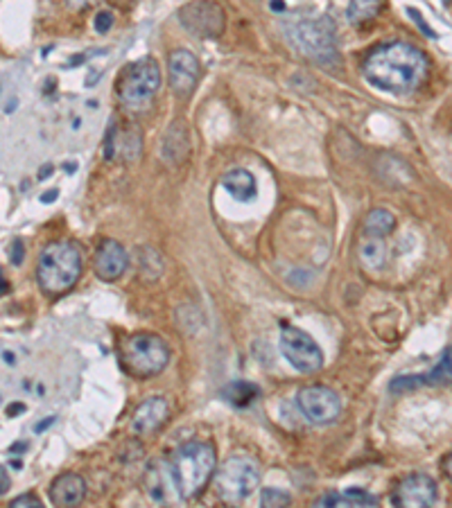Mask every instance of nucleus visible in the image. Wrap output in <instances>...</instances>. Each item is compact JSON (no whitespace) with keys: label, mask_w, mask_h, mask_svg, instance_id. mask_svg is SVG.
Segmentation results:
<instances>
[{"label":"nucleus","mask_w":452,"mask_h":508,"mask_svg":"<svg viewBox=\"0 0 452 508\" xmlns=\"http://www.w3.org/2000/svg\"><path fill=\"white\" fill-rule=\"evenodd\" d=\"M261 483V468L249 456H231L226 459L218 470L215 477V486H218L220 497L231 504L244 502L247 497L253 495V491Z\"/></svg>","instance_id":"423d86ee"},{"label":"nucleus","mask_w":452,"mask_h":508,"mask_svg":"<svg viewBox=\"0 0 452 508\" xmlns=\"http://www.w3.org/2000/svg\"><path fill=\"white\" fill-rule=\"evenodd\" d=\"M423 384H430V387H439V384H452V348L444 352L439 364L430 371V373H421V375H400L392 382V391L394 393H403L409 391V389L423 387Z\"/></svg>","instance_id":"4468645a"},{"label":"nucleus","mask_w":452,"mask_h":508,"mask_svg":"<svg viewBox=\"0 0 452 508\" xmlns=\"http://www.w3.org/2000/svg\"><path fill=\"white\" fill-rule=\"evenodd\" d=\"M380 7H383L380 3H353L348 7V16L351 21H371L380 12Z\"/></svg>","instance_id":"b1692460"},{"label":"nucleus","mask_w":452,"mask_h":508,"mask_svg":"<svg viewBox=\"0 0 452 508\" xmlns=\"http://www.w3.org/2000/svg\"><path fill=\"white\" fill-rule=\"evenodd\" d=\"M9 508H44V504L39 502V497L35 495H21L12 502Z\"/></svg>","instance_id":"393cba45"},{"label":"nucleus","mask_w":452,"mask_h":508,"mask_svg":"<svg viewBox=\"0 0 452 508\" xmlns=\"http://www.w3.org/2000/svg\"><path fill=\"white\" fill-rule=\"evenodd\" d=\"M159 86H161V68L157 59L143 56L122 70L120 79L116 82V96L125 107L139 109L157 96Z\"/></svg>","instance_id":"39448f33"},{"label":"nucleus","mask_w":452,"mask_h":508,"mask_svg":"<svg viewBox=\"0 0 452 508\" xmlns=\"http://www.w3.org/2000/svg\"><path fill=\"white\" fill-rule=\"evenodd\" d=\"M392 500L396 508H437L439 488L427 474H409L396 486Z\"/></svg>","instance_id":"1a4fd4ad"},{"label":"nucleus","mask_w":452,"mask_h":508,"mask_svg":"<svg viewBox=\"0 0 452 508\" xmlns=\"http://www.w3.org/2000/svg\"><path fill=\"white\" fill-rule=\"evenodd\" d=\"M168 413H170V402L163 398V395L148 398L145 402H140L139 409L134 411V418H131V430H134L139 436L154 434V432H159L163 425H166Z\"/></svg>","instance_id":"ddd939ff"},{"label":"nucleus","mask_w":452,"mask_h":508,"mask_svg":"<svg viewBox=\"0 0 452 508\" xmlns=\"http://www.w3.org/2000/svg\"><path fill=\"white\" fill-rule=\"evenodd\" d=\"M12 262H14V265H21V262H23V242H21V239H14Z\"/></svg>","instance_id":"cd10ccee"},{"label":"nucleus","mask_w":452,"mask_h":508,"mask_svg":"<svg viewBox=\"0 0 452 508\" xmlns=\"http://www.w3.org/2000/svg\"><path fill=\"white\" fill-rule=\"evenodd\" d=\"M9 290V282L5 280V276H3V269H0V296L5 294V291Z\"/></svg>","instance_id":"7c9ffc66"},{"label":"nucleus","mask_w":452,"mask_h":508,"mask_svg":"<svg viewBox=\"0 0 452 508\" xmlns=\"http://www.w3.org/2000/svg\"><path fill=\"white\" fill-rule=\"evenodd\" d=\"M407 14H409V16H414V18H416L418 27H421V30H423V32H426V35H427V36H430V39H437V35H435V32H432V30H430V27H427V23H423L421 14H418V12H416V9H407Z\"/></svg>","instance_id":"bb28decb"},{"label":"nucleus","mask_w":452,"mask_h":508,"mask_svg":"<svg viewBox=\"0 0 452 508\" xmlns=\"http://www.w3.org/2000/svg\"><path fill=\"white\" fill-rule=\"evenodd\" d=\"M84 495H87V482L79 474H59L50 483V500H53L56 508H75L77 504H82Z\"/></svg>","instance_id":"dca6fc26"},{"label":"nucleus","mask_w":452,"mask_h":508,"mask_svg":"<svg viewBox=\"0 0 452 508\" xmlns=\"http://www.w3.org/2000/svg\"><path fill=\"white\" fill-rule=\"evenodd\" d=\"M281 352L285 360L294 366L299 373H314L324 366V352L313 337L305 330L294 326H282L281 335Z\"/></svg>","instance_id":"0eeeda50"},{"label":"nucleus","mask_w":452,"mask_h":508,"mask_svg":"<svg viewBox=\"0 0 452 508\" xmlns=\"http://www.w3.org/2000/svg\"><path fill=\"white\" fill-rule=\"evenodd\" d=\"M396 219L392 213L387 210H371L365 219V235L366 238H380L383 239L385 235H389L394 230Z\"/></svg>","instance_id":"412c9836"},{"label":"nucleus","mask_w":452,"mask_h":508,"mask_svg":"<svg viewBox=\"0 0 452 508\" xmlns=\"http://www.w3.org/2000/svg\"><path fill=\"white\" fill-rule=\"evenodd\" d=\"M170 86L179 97H188L200 82L201 66L190 50H174L168 61Z\"/></svg>","instance_id":"9b49d317"},{"label":"nucleus","mask_w":452,"mask_h":508,"mask_svg":"<svg viewBox=\"0 0 452 508\" xmlns=\"http://www.w3.org/2000/svg\"><path fill=\"white\" fill-rule=\"evenodd\" d=\"M113 25V14L111 12H100L96 16V30L100 32V35H105V32H109Z\"/></svg>","instance_id":"a878e982"},{"label":"nucleus","mask_w":452,"mask_h":508,"mask_svg":"<svg viewBox=\"0 0 452 508\" xmlns=\"http://www.w3.org/2000/svg\"><path fill=\"white\" fill-rule=\"evenodd\" d=\"M190 152V138H188V131L183 122H174L170 125L166 140H163V157L170 163H179L188 157Z\"/></svg>","instance_id":"6ab92c4d"},{"label":"nucleus","mask_w":452,"mask_h":508,"mask_svg":"<svg viewBox=\"0 0 452 508\" xmlns=\"http://www.w3.org/2000/svg\"><path fill=\"white\" fill-rule=\"evenodd\" d=\"M18 411H23L21 404H18V407H14V409H7V416H14V413H18Z\"/></svg>","instance_id":"c9c22d12"},{"label":"nucleus","mask_w":452,"mask_h":508,"mask_svg":"<svg viewBox=\"0 0 452 508\" xmlns=\"http://www.w3.org/2000/svg\"><path fill=\"white\" fill-rule=\"evenodd\" d=\"M9 486H12V482H9V474L5 472V468L0 465V495H5V493L9 491Z\"/></svg>","instance_id":"c85d7f7f"},{"label":"nucleus","mask_w":452,"mask_h":508,"mask_svg":"<svg viewBox=\"0 0 452 508\" xmlns=\"http://www.w3.org/2000/svg\"><path fill=\"white\" fill-rule=\"evenodd\" d=\"M82 276V256L70 242H53L41 251L36 280L46 294H64Z\"/></svg>","instance_id":"7ed1b4c3"},{"label":"nucleus","mask_w":452,"mask_h":508,"mask_svg":"<svg viewBox=\"0 0 452 508\" xmlns=\"http://www.w3.org/2000/svg\"><path fill=\"white\" fill-rule=\"evenodd\" d=\"M272 9H274V12H279V9H281V12H282V9H285V5H282V3H272Z\"/></svg>","instance_id":"e433bc0d"},{"label":"nucleus","mask_w":452,"mask_h":508,"mask_svg":"<svg viewBox=\"0 0 452 508\" xmlns=\"http://www.w3.org/2000/svg\"><path fill=\"white\" fill-rule=\"evenodd\" d=\"M186 30L197 35L200 39H218L224 32V12L215 3H192L181 7L179 12Z\"/></svg>","instance_id":"9d476101"},{"label":"nucleus","mask_w":452,"mask_h":508,"mask_svg":"<svg viewBox=\"0 0 452 508\" xmlns=\"http://www.w3.org/2000/svg\"><path fill=\"white\" fill-rule=\"evenodd\" d=\"M360 262L365 269H380L385 265V242L380 238H366L360 244Z\"/></svg>","instance_id":"aec40b11"},{"label":"nucleus","mask_w":452,"mask_h":508,"mask_svg":"<svg viewBox=\"0 0 452 508\" xmlns=\"http://www.w3.org/2000/svg\"><path fill=\"white\" fill-rule=\"evenodd\" d=\"M168 361V343L148 332L131 335L120 348V364L131 378H154L166 369Z\"/></svg>","instance_id":"20e7f679"},{"label":"nucleus","mask_w":452,"mask_h":508,"mask_svg":"<svg viewBox=\"0 0 452 508\" xmlns=\"http://www.w3.org/2000/svg\"><path fill=\"white\" fill-rule=\"evenodd\" d=\"M313 508H380V504L362 488H346V491L324 493Z\"/></svg>","instance_id":"f3484780"},{"label":"nucleus","mask_w":452,"mask_h":508,"mask_svg":"<svg viewBox=\"0 0 452 508\" xmlns=\"http://www.w3.org/2000/svg\"><path fill=\"white\" fill-rule=\"evenodd\" d=\"M224 393H226V400H229L231 404H235V407H249V404L261 395V389H258L256 384L240 382L238 380V382H231Z\"/></svg>","instance_id":"4be33fe9"},{"label":"nucleus","mask_w":452,"mask_h":508,"mask_svg":"<svg viewBox=\"0 0 452 508\" xmlns=\"http://www.w3.org/2000/svg\"><path fill=\"white\" fill-rule=\"evenodd\" d=\"M222 188L235 201H252L258 195L256 178L249 169H233V172L226 174L222 178Z\"/></svg>","instance_id":"a211bd4d"},{"label":"nucleus","mask_w":452,"mask_h":508,"mask_svg":"<svg viewBox=\"0 0 452 508\" xmlns=\"http://www.w3.org/2000/svg\"><path fill=\"white\" fill-rule=\"evenodd\" d=\"M3 360L7 361L9 366H14V361H16V357H14V352H7V351H5V352H3Z\"/></svg>","instance_id":"473e14b6"},{"label":"nucleus","mask_w":452,"mask_h":508,"mask_svg":"<svg viewBox=\"0 0 452 508\" xmlns=\"http://www.w3.org/2000/svg\"><path fill=\"white\" fill-rule=\"evenodd\" d=\"M261 508H290V495L279 488H265L261 497Z\"/></svg>","instance_id":"5701e85b"},{"label":"nucleus","mask_w":452,"mask_h":508,"mask_svg":"<svg viewBox=\"0 0 452 508\" xmlns=\"http://www.w3.org/2000/svg\"><path fill=\"white\" fill-rule=\"evenodd\" d=\"M56 197H59V190H48L41 195V201H44V204H53Z\"/></svg>","instance_id":"c756f323"},{"label":"nucleus","mask_w":452,"mask_h":508,"mask_svg":"<svg viewBox=\"0 0 452 508\" xmlns=\"http://www.w3.org/2000/svg\"><path fill=\"white\" fill-rule=\"evenodd\" d=\"M14 107H16V100H12V105H7V113H12Z\"/></svg>","instance_id":"4c0bfd02"},{"label":"nucleus","mask_w":452,"mask_h":508,"mask_svg":"<svg viewBox=\"0 0 452 508\" xmlns=\"http://www.w3.org/2000/svg\"><path fill=\"white\" fill-rule=\"evenodd\" d=\"M299 409L303 416L314 425H331L342 413V400L339 395L328 387H305L299 391Z\"/></svg>","instance_id":"6e6552de"},{"label":"nucleus","mask_w":452,"mask_h":508,"mask_svg":"<svg viewBox=\"0 0 452 508\" xmlns=\"http://www.w3.org/2000/svg\"><path fill=\"white\" fill-rule=\"evenodd\" d=\"M53 421H55V418H50V421L39 422V425H36V432H41V430H46V427H48V425H53Z\"/></svg>","instance_id":"f704fd0d"},{"label":"nucleus","mask_w":452,"mask_h":508,"mask_svg":"<svg viewBox=\"0 0 452 508\" xmlns=\"http://www.w3.org/2000/svg\"><path fill=\"white\" fill-rule=\"evenodd\" d=\"M444 470H446V474H448V477L452 479V454L444 461Z\"/></svg>","instance_id":"2f4dec72"},{"label":"nucleus","mask_w":452,"mask_h":508,"mask_svg":"<svg viewBox=\"0 0 452 508\" xmlns=\"http://www.w3.org/2000/svg\"><path fill=\"white\" fill-rule=\"evenodd\" d=\"M215 463H218L215 450L209 443L192 441V443H183L181 448L174 450L170 474H172L179 495L183 500L200 495L206 483H209V479L213 477Z\"/></svg>","instance_id":"f03ea898"},{"label":"nucleus","mask_w":452,"mask_h":508,"mask_svg":"<svg viewBox=\"0 0 452 508\" xmlns=\"http://www.w3.org/2000/svg\"><path fill=\"white\" fill-rule=\"evenodd\" d=\"M366 82L394 96L412 93L426 82L427 56L412 44L392 41L374 48L362 66Z\"/></svg>","instance_id":"f257e3e1"},{"label":"nucleus","mask_w":452,"mask_h":508,"mask_svg":"<svg viewBox=\"0 0 452 508\" xmlns=\"http://www.w3.org/2000/svg\"><path fill=\"white\" fill-rule=\"evenodd\" d=\"M296 39L301 48L308 50L314 59H326L335 53V32L326 21H303L296 25Z\"/></svg>","instance_id":"f8f14e48"},{"label":"nucleus","mask_w":452,"mask_h":508,"mask_svg":"<svg viewBox=\"0 0 452 508\" xmlns=\"http://www.w3.org/2000/svg\"><path fill=\"white\" fill-rule=\"evenodd\" d=\"M53 174V166H46V168H41V172H39V178H46V177H50Z\"/></svg>","instance_id":"72a5a7b5"},{"label":"nucleus","mask_w":452,"mask_h":508,"mask_svg":"<svg viewBox=\"0 0 452 508\" xmlns=\"http://www.w3.org/2000/svg\"><path fill=\"white\" fill-rule=\"evenodd\" d=\"M129 265V256H127L125 247L118 244L116 239H105L96 251V274L102 280H116L120 279Z\"/></svg>","instance_id":"2eb2a0df"}]
</instances>
